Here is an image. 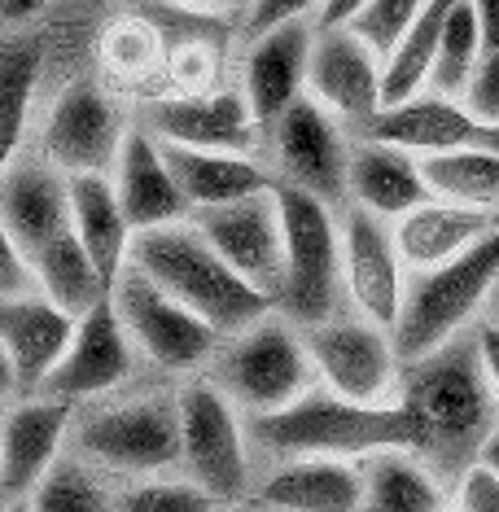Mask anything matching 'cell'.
<instances>
[{"label": "cell", "instance_id": "1", "mask_svg": "<svg viewBox=\"0 0 499 512\" xmlns=\"http://www.w3.org/2000/svg\"><path fill=\"white\" fill-rule=\"evenodd\" d=\"M399 403L416 425V456L456 482L482 456V442L499 425V403L482 372L473 329L403 364Z\"/></svg>", "mask_w": 499, "mask_h": 512}, {"label": "cell", "instance_id": "2", "mask_svg": "<svg viewBox=\"0 0 499 512\" xmlns=\"http://www.w3.org/2000/svg\"><path fill=\"white\" fill-rule=\"evenodd\" d=\"M250 438L272 460L294 456H338V460H368L373 451L408 447L416 451V425L408 407L394 403H355L333 394L329 386H311L281 412L250 416Z\"/></svg>", "mask_w": 499, "mask_h": 512}, {"label": "cell", "instance_id": "3", "mask_svg": "<svg viewBox=\"0 0 499 512\" xmlns=\"http://www.w3.org/2000/svg\"><path fill=\"white\" fill-rule=\"evenodd\" d=\"M127 263L141 267L158 289H167L171 298L197 311L206 324H215L224 337L246 329V324H254L276 307L268 294H259L250 281H241L232 272L224 254L202 237V228L193 219L136 232Z\"/></svg>", "mask_w": 499, "mask_h": 512}, {"label": "cell", "instance_id": "4", "mask_svg": "<svg viewBox=\"0 0 499 512\" xmlns=\"http://www.w3.org/2000/svg\"><path fill=\"white\" fill-rule=\"evenodd\" d=\"M71 451L106 477H158L180 469V403L176 390L101 394L75 407Z\"/></svg>", "mask_w": 499, "mask_h": 512}, {"label": "cell", "instance_id": "5", "mask_svg": "<svg viewBox=\"0 0 499 512\" xmlns=\"http://www.w3.org/2000/svg\"><path fill=\"white\" fill-rule=\"evenodd\" d=\"M495 281H499V228L491 237H482L473 250H464L460 259L425 267V272H408V294H403V311L394 320V346H399L403 364L469 333L482 320Z\"/></svg>", "mask_w": 499, "mask_h": 512}, {"label": "cell", "instance_id": "6", "mask_svg": "<svg viewBox=\"0 0 499 512\" xmlns=\"http://www.w3.org/2000/svg\"><path fill=\"white\" fill-rule=\"evenodd\" d=\"M285 219V281L276 294V311L298 329H316L346 311L342 281V211L276 180Z\"/></svg>", "mask_w": 499, "mask_h": 512}, {"label": "cell", "instance_id": "7", "mask_svg": "<svg viewBox=\"0 0 499 512\" xmlns=\"http://www.w3.org/2000/svg\"><path fill=\"white\" fill-rule=\"evenodd\" d=\"M206 377L228 394L246 416L281 412L316 386L307 337L289 316L268 311L246 329L228 333L206 368Z\"/></svg>", "mask_w": 499, "mask_h": 512}, {"label": "cell", "instance_id": "8", "mask_svg": "<svg viewBox=\"0 0 499 512\" xmlns=\"http://www.w3.org/2000/svg\"><path fill=\"white\" fill-rule=\"evenodd\" d=\"M180 403V473L193 477L219 504H246L254 495L250 416L206 372L176 386Z\"/></svg>", "mask_w": 499, "mask_h": 512}, {"label": "cell", "instance_id": "9", "mask_svg": "<svg viewBox=\"0 0 499 512\" xmlns=\"http://www.w3.org/2000/svg\"><path fill=\"white\" fill-rule=\"evenodd\" d=\"M110 302L119 311L127 337L141 351L145 364H154L167 377H197L211 368V359L224 342L215 324H206L197 311L176 302L167 289H158L141 267L127 263L123 276L110 289Z\"/></svg>", "mask_w": 499, "mask_h": 512}, {"label": "cell", "instance_id": "10", "mask_svg": "<svg viewBox=\"0 0 499 512\" xmlns=\"http://www.w3.org/2000/svg\"><path fill=\"white\" fill-rule=\"evenodd\" d=\"M316 381L355 403H394L403 386V355L394 333L364 316H333L303 329Z\"/></svg>", "mask_w": 499, "mask_h": 512}, {"label": "cell", "instance_id": "11", "mask_svg": "<svg viewBox=\"0 0 499 512\" xmlns=\"http://www.w3.org/2000/svg\"><path fill=\"white\" fill-rule=\"evenodd\" d=\"M272 141V171L281 184L316 193L329 206H346V171H351L355 132L333 119L316 97H298L281 119L268 127Z\"/></svg>", "mask_w": 499, "mask_h": 512}, {"label": "cell", "instance_id": "12", "mask_svg": "<svg viewBox=\"0 0 499 512\" xmlns=\"http://www.w3.org/2000/svg\"><path fill=\"white\" fill-rule=\"evenodd\" d=\"M193 224L224 254V263L241 281H250L259 294H268L276 302L285 281V219H281L276 184L263 193L237 197V202L211 206V211H197Z\"/></svg>", "mask_w": 499, "mask_h": 512}, {"label": "cell", "instance_id": "13", "mask_svg": "<svg viewBox=\"0 0 499 512\" xmlns=\"http://www.w3.org/2000/svg\"><path fill=\"white\" fill-rule=\"evenodd\" d=\"M127 132L132 127L123 123V110L110 92L79 79L53 101L40 132V154L62 176H110Z\"/></svg>", "mask_w": 499, "mask_h": 512}, {"label": "cell", "instance_id": "14", "mask_svg": "<svg viewBox=\"0 0 499 512\" xmlns=\"http://www.w3.org/2000/svg\"><path fill=\"white\" fill-rule=\"evenodd\" d=\"M136 359H141V351L132 346V337H127L119 311H114V302L106 294L97 307L75 320L71 346L57 359V368L49 372L40 394H53V399H66L75 407L88 399H101V394H114L132 381Z\"/></svg>", "mask_w": 499, "mask_h": 512}, {"label": "cell", "instance_id": "15", "mask_svg": "<svg viewBox=\"0 0 499 512\" xmlns=\"http://www.w3.org/2000/svg\"><path fill=\"white\" fill-rule=\"evenodd\" d=\"M342 281L346 307L394 333L403 294H408V267L399 259L386 219L359 211V206H342Z\"/></svg>", "mask_w": 499, "mask_h": 512}, {"label": "cell", "instance_id": "16", "mask_svg": "<svg viewBox=\"0 0 499 512\" xmlns=\"http://www.w3.org/2000/svg\"><path fill=\"white\" fill-rule=\"evenodd\" d=\"M145 132L167 145L189 149H228V154H254L263 123L254 119L246 92L211 88V92H167L145 106Z\"/></svg>", "mask_w": 499, "mask_h": 512}, {"label": "cell", "instance_id": "17", "mask_svg": "<svg viewBox=\"0 0 499 512\" xmlns=\"http://www.w3.org/2000/svg\"><path fill=\"white\" fill-rule=\"evenodd\" d=\"M71 425L75 403L53 394H22L0 416V495L22 499L36 491L40 477L71 451Z\"/></svg>", "mask_w": 499, "mask_h": 512}, {"label": "cell", "instance_id": "18", "mask_svg": "<svg viewBox=\"0 0 499 512\" xmlns=\"http://www.w3.org/2000/svg\"><path fill=\"white\" fill-rule=\"evenodd\" d=\"M307 97L359 132L381 110V57L346 22L316 27L307 62Z\"/></svg>", "mask_w": 499, "mask_h": 512}, {"label": "cell", "instance_id": "19", "mask_svg": "<svg viewBox=\"0 0 499 512\" xmlns=\"http://www.w3.org/2000/svg\"><path fill=\"white\" fill-rule=\"evenodd\" d=\"M311 40H316V22L307 18L272 27L263 36H250L246 57H241V92H246L263 132L307 92Z\"/></svg>", "mask_w": 499, "mask_h": 512}, {"label": "cell", "instance_id": "20", "mask_svg": "<svg viewBox=\"0 0 499 512\" xmlns=\"http://www.w3.org/2000/svg\"><path fill=\"white\" fill-rule=\"evenodd\" d=\"M0 219L22 254L36 259L53 237L71 228V176H62L44 154H18L0 176Z\"/></svg>", "mask_w": 499, "mask_h": 512}, {"label": "cell", "instance_id": "21", "mask_svg": "<svg viewBox=\"0 0 499 512\" xmlns=\"http://www.w3.org/2000/svg\"><path fill=\"white\" fill-rule=\"evenodd\" d=\"M250 499L268 512H359V504H364V460H338V456L276 460L254 482Z\"/></svg>", "mask_w": 499, "mask_h": 512}, {"label": "cell", "instance_id": "22", "mask_svg": "<svg viewBox=\"0 0 499 512\" xmlns=\"http://www.w3.org/2000/svg\"><path fill=\"white\" fill-rule=\"evenodd\" d=\"M75 333V316L49 302L40 289L0 298V342L18 372V394H40L57 359L66 355Z\"/></svg>", "mask_w": 499, "mask_h": 512}, {"label": "cell", "instance_id": "23", "mask_svg": "<svg viewBox=\"0 0 499 512\" xmlns=\"http://www.w3.org/2000/svg\"><path fill=\"white\" fill-rule=\"evenodd\" d=\"M478 132H482V123L473 119L464 101L425 88V92H416V97L399 101V106H381L355 136H373V141L399 145L416 158H429V154H447V149L473 145Z\"/></svg>", "mask_w": 499, "mask_h": 512}, {"label": "cell", "instance_id": "24", "mask_svg": "<svg viewBox=\"0 0 499 512\" xmlns=\"http://www.w3.org/2000/svg\"><path fill=\"white\" fill-rule=\"evenodd\" d=\"M110 184H114V193H119V206H123L132 232L180 224V219L193 215L176 176H171L167 158H162V145L145 132V127H132V132H127L119 158H114Z\"/></svg>", "mask_w": 499, "mask_h": 512}, {"label": "cell", "instance_id": "25", "mask_svg": "<svg viewBox=\"0 0 499 512\" xmlns=\"http://www.w3.org/2000/svg\"><path fill=\"white\" fill-rule=\"evenodd\" d=\"M421 202H429L421 158L399 145L373 141V136H355L351 171H346V206H359V211L394 224Z\"/></svg>", "mask_w": 499, "mask_h": 512}, {"label": "cell", "instance_id": "26", "mask_svg": "<svg viewBox=\"0 0 499 512\" xmlns=\"http://www.w3.org/2000/svg\"><path fill=\"white\" fill-rule=\"evenodd\" d=\"M495 228H499V215L443 202V197H429V202L412 206L408 215H399L390 224L394 246H399V259L408 272H425V267L460 259L464 250H473Z\"/></svg>", "mask_w": 499, "mask_h": 512}, {"label": "cell", "instance_id": "27", "mask_svg": "<svg viewBox=\"0 0 499 512\" xmlns=\"http://www.w3.org/2000/svg\"><path fill=\"white\" fill-rule=\"evenodd\" d=\"M158 141V136H154ZM162 145V158H167L171 176H176L189 211H211V206L237 202V197L263 193L276 184V171L263 167L254 154H228V149H189V145ZM189 215V219H193Z\"/></svg>", "mask_w": 499, "mask_h": 512}, {"label": "cell", "instance_id": "28", "mask_svg": "<svg viewBox=\"0 0 499 512\" xmlns=\"http://www.w3.org/2000/svg\"><path fill=\"white\" fill-rule=\"evenodd\" d=\"M359 512H451V482L408 447L373 451Z\"/></svg>", "mask_w": 499, "mask_h": 512}, {"label": "cell", "instance_id": "29", "mask_svg": "<svg viewBox=\"0 0 499 512\" xmlns=\"http://www.w3.org/2000/svg\"><path fill=\"white\" fill-rule=\"evenodd\" d=\"M71 228L97 263L101 281L114 289L132 259V224H127L110 176H71Z\"/></svg>", "mask_w": 499, "mask_h": 512}, {"label": "cell", "instance_id": "30", "mask_svg": "<svg viewBox=\"0 0 499 512\" xmlns=\"http://www.w3.org/2000/svg\"><path fill=\"white\" fill-rule=\"evenodd\" d=\"M31 276H36L40 294L49 302H57L62 311H71L75 320L110 294V285L101 281L97 263H92V254L84 250V241L75 237V228H66L62 237H53L49 246L31 259Z\"/></svg>", "mask_w": 499, "mask_h": 512}, {"label": "cell", "instance_id": "31", "mask_svg": "<svg viewBox=\"0 0 499 512\" xmlns=\"http://www.w3.org/2000/svg\"><path fill=\"white\" fill-rule=\"evenodd\" d=\"M421 171H425L429 197L499 215V149L473 141V145L447 149V154L421 158Z\"/></svg>", "mask_w": 499, "mask_h": 512}, {"label": "cell", "instance_id": "32", "mask_svg": "<svg viewBox=\"0 0 499 512\" xmlns=\"http://www.w3.org/2000/svg\"><path fill=\"white\" fill-rule=\"evenodd\" d=\"M36 84H40V53L31 44H5L0 49V176L22 154Z\"/></svg>", "mask_w": 499, "mask_h": 512}, {"label": "cell", "instance_id": "33", "mask_svg": "<svg viewBox=\"0 0 499 512\" xmlns=\"http://www.w3.org/2000/svg\"><path fill=\"white\" fill-rule=\"evenodd\" d=\"M114 486L110 477L88 464L84 456L66 451L49 473L40 477V486L31 491V508L36 512H114Z\"/></svg>", "mask_w": 499, "mask_h": 512}, {"label": "cell", "instance_id": "34", "mask_svg": "<svg viewBox=\"0 0 499 512\" xmlns=\"http://www.w3.org/2000/svg\"><path fill=\"white\" fill-rule=\"evenodd\" d=\"M478 62H482V36H478L473 0H451L447 18H443V40H438L434 71H429V92H443V97L464 101Z\"/></svg>", "mask_w": 499, "mask_h": 512}, {"label": "cell", "instance_id": "35", "mask_svg": "<svg viewBox=\"0 0 499 512\" xmlns=\"http://www.w3.org/2000/svg\"><path fill=\"white\" fill-rule=\"evenodd\" d=\"M101 57H106L110 75L127 79V84H141V79L162 71L167 44H162V31L149 27L145 18H119V22H110V31L101 36Z\"/></svg>", "mask_w": 499, "mask_h": 512}, {"label": "cell", "instance_id": "36", "mask_svg": "<svg viewBox=\"0 0 499 512\" xmlns=\"http://www.w3.org/2000/svg\"><path fill=\"white\" fill-rule=\"evenodd\" d=\"M215 495H206L193 477L158 473V477H136V482L119 486L114 495V512H224Z\"/></svg>", "mask_w": 499, "mask_h": 512}, {"label": "cell", "instance_id": "37", "mask_svg": "<svg viewBox=\"0 0 499 512\" xmlns=\"http://www.w3.org/2000/svg\"><path fill=\"white\" fill-rule=\"evenodd\" d=\"M425 5L429 0H364V5L346 18V27L386 62V57L403 44V36L412 31V22L421 18Z\"/></svg>", "mask_w": 499, "mask_h": 512}, {"label": "cell", "instance_id": "38", "mask_svg": "<svg viewBox=\"0 0 499 512\" xmlns=\"http://www.w3.org/2000/svg\"><path fill=\"white\" fill-rule=\"evenodd\" d=\"M167 79L171 92H211L219 75V53L206 40H184L180 49L167 53Z\"/></svg>", "mask_w": 499, "mask_h": 512}, {"label": "cell", "instance_id": "39", "mask_svg": "<svg viewBox=\"0 0 499 512\" xmlns=\"http://www.w3.org/2000/svg\"><path fill=\"white\" fill-rule=\"evenodd\" d=\"M451 512H499V473L491 464L473 460L451 482Z\"/></svg>", "mask_w": 499, "mask_h": 512}, {"label": "cell", "instance_id": "40", "mask_svg": "<svg viewBox=\"0 0 499 512\" xmlns=\"http://www.w3.org/2000/svg\"><path fill=\"white\" fill-rule=\"evenodd\" d=\"M324 9V0H254L246 9V40L263 36L272 27H285V22H316Z\"/></svg>", "mask_w": 499, "mask_h": 512}, {"label": "cell", "instance_id": "41", "mask_svg": "<svg viewBox=\"0 0 499 512\" xmlns=\"http://www.w3.org/2000/svg\"><path fill=\"white\" fill-rule=\"evenodd\" d=\"M464 106H469V114L482 127L499 123V49L482 53L478 71H473V84H469V92H464Z\"/></svg>", "mask_w": 499, "mask_h": 512}, {"label": "cell", "instance_id": "42", "mask_svg": "<svg viewBox=\"0 0 499 512\" xmlns=\"http://www.w3.org/2000/svg\"><path fill=\"white\" fill-rule=\"evenodd\" d=\"M36 289V276H31V259L22 254V246L14 241V232L0 219V298H14Z\"/></svg>", "mask_w": 499, "mask_h": 512}, {"label": "cell", "instance_id": "43", "mask_svg": "<svg viewBox=\"0 0 499 512\" xmlns=\"http://www.w3.org/2000/svg\"><path fill=\"white\" fill-rule=\"evenodd\" d=\"M473 337H478L482 372H486V381H491V394H495V403H499V324L482 316L478 324H473Z\"/></svg>", "mask_w": 499, "mask_h": 512}, {"label": "cell", "instance_id": "44", "mask_svg": "<svg viewBox=\"0 0 499 512\" xmlns=\"http://www.w3.org/2000/svg\"><path fill=\"white\" fill-rule=\"evenodd\" d=\"M473 14H478L482 53H495L499 49V0H473Z\"/></svg>", "mask_w": 499, "mask_h": 512}, {"label": "cell", "instance_id": "45", "mask_svg": "<svg viewBox=\"0 0 499 512\" xmlns=\"http://www.w3.org/2000/svg\"><path fill=\"white\" fill-rule=\"evenodd\" d=\"M171 5L189 9V14H232V9H241V14H246L254 0H171Z\"/></svg>", "mask_w": 499, "mask_h": 512}, {"label": "cell", "instance_id": "46", "mask_svg": "<svg viewBox=\"0 0 499 512\" xmlns=\"http://www.w3.org/2000/svg\"><path fill=\"white\" fill-rule=\"evenodd\" d=\"M49 5V0H0V22H31L40 14V9Z\"/></svg>", "mask_w": 499, "mask_h": 512}, {"label": "cell", "instance_id": "47", "mask_svg": "<svg viewBox=\"0 0 499 512\" xmlns=\"http://www.w3.org/2000/svg\"><path fill=\"white\" fill-rule=\"evenodd\" d=\"M359 5H364V0H324V9H320V18H316V27H338V22L351 18Z\"/></svg>", "mask_w": 499, "mask_h": 512}, {"label": "cell", "instance_id": "48", "mask_svg": "<svg viewBox=\"0 0 499 512\" xmlns=\"http://www.w3.org/2000/svg\"><path fill=\"white\" fill-rule=\"evenodd\" d=\"M9 394H18V372H14V359H9L5 342H0V399H9Z\"/></svg>", "mask_w": 499, "mask_h": 512}, {"label": "cell", "instance_id": "49", "mask_svg": "<svg viewBox=\"0 0 499 512\" xmlns=\"http://www.w3.org/2000/svg\"><path fill=\"white\" fill-rule=\"evenodd\" d=\"M478 460H482V464H491V469L499 473V425L491 429V438L482 442V456H478Z\"/></svg>", "mask_w": 499, "mask_h": 512}, {"label": "cell", "instance_id": "50", "mask_svg": "<svg viewBox=\"0 0 499 512\" xmlns=\"http://www.w3.org/2000/svg\"><path fill=\"white\" fill-rule=\"evenodd\" d=\"M482 316L499 324V281H495V289H491V298H486V311H482Z\"/></svg>", "mask_w": 499, "mask_h": 512}, {"label": "cell", "instance_id": "51", "mask_svg": "<svg viewBox=\"0 0 499 512\" xmlns=\"http://www.w3.org/2000/svg\"><path fill=\"white\" fill-rule=\"evenodd\" d=\"M0 512H36V508H31V499L22 495V499H5V504H0Z\"/></svg>", "mask_w": 499, "mask_h": 512}, {"label": "cell", "instance_id": "52", "mask_svg": "<svg viewBox=\"0 0 499 512\" xmlns=\"http://www.w3.org/2000/svg\"><path fill=\"white\" fill-rule=\"evenodd\" d=\"M478 141H482V145H491V149H499V123L482 127V132H478Z\"/></svg>", "mask_w": 499, "mask_h": 512}, {"label": "cell", "instance_id": "53", "mask_svg": "<svg viewBox=\"0 0 499 512\" xmlns=\"http://www.w3.org/2000/svg\"><path fill=\"white\" fill-rule=\"evenodd\" d=\"M224 512H268L263 504H254V499H246V504H228Z\"/></svg>", "mask_w": 499, "mask_h": 512}, {"label": "cell", "instance_id": "54", "mask_svg": "<svg viewBox=\"0 0 499 512\" xmlns=\"http://www.w3.org/2000/svg\"><path fill=\"white\" fill-rule=\"evenodd\" d=\"M0 499H5V495H0Z\"/></svg>", "mask_w": 499, "mask_h": 512}]
</instances>
